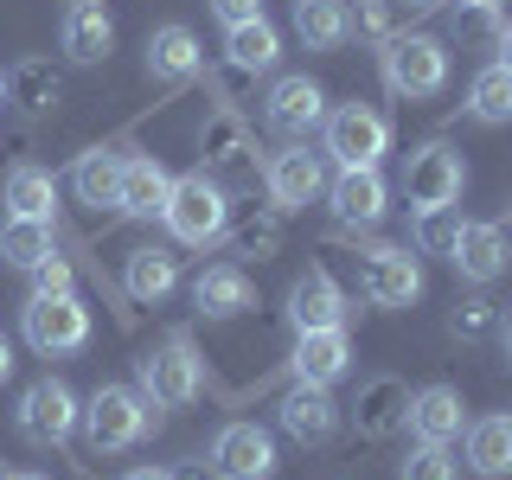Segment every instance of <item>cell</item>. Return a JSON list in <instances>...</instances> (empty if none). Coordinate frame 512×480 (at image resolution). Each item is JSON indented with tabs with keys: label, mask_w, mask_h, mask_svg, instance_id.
I'll list each match as a JSON object with an SVG mask.
<instances>
[{
	"label": "cell",
	"mask_w": 512,
	"mask_h": 480,
	"mask_svg": "<svg viewBox=\"0 0 512 480\" xmlns=\"http://www.w3.org/2000/svg\"><path fill=\"white\" fill-rule=\"evenodd\" d=\"M71 7H77V0H71Z\"/></svg>",
	"instance_id": "obj_51"
},
{
	"label": "cell",
	"mask_w": 512,
	"mask_h": 480,
	"mask_svg": "<svg viewBox=\"0 0 512 480\" xmlns=\"http://www.w3.org/2000/svg\"><path fill=\"white\" fill-rule=\"evenodd\" d=\"M378 64L391 96H404V103H429V96L448 90V45L436 32H391L378 45Z\"/></svg>",
	"instance_id": "obj_4"
},
{
	"label": "cell",
	"mask_w": 512,
	"mask_h": 480,
	"mask_svg": "<svg viewBox=\"0 0 512 480\" xmlns=\"http://www.w3.org/2000/svg\"><path fill=\"white\" fill-rule=\"evenodd\" d=\"M352 301L346 288L333 282V269H308V276H295V288H288V327L295 333H314V327H346Z\"/></svg>",
	"instance_id": "obj_14"
},
{
	"label": "cell",
	"mask_w": 512,
	"mask_h": 480,
	"mask_svg": "<svg viewBox=\"0 0 512 480\" xmlns=\"http://www.w3.org/2000/svg\"><path fill=\"white\" fill-rule=\"evenodd\" d=\"M352 365V333L346 327H314V333H295V352H288V372L295 384H340Z\"/></svg>",
	"instance_id": "obj_15"
},
{
	"label": "cell",
	"mask_w": 512,
	"mask_h": 480,
	"mask_svg": "<svg viewBox=\"0 0 512 480\" xmlns=\"http://www.w3.org/2000/svg\"><path fill=\"white\" fill-rule=\"evenodd\" d=\"M506 359H512V333H506Z\"/></svg>",
	"instance_id": "obj_50"
},
{
	"label": "cell",
	"mask_w": 512,
	"mask_h": 480,
	"mask_svg": "<svg viewBox=\"0 0 512 480\" xmlns=\"http://www.w3.org/2000/svg\"><path fill=\"white\" fill-rule=\"evenodd\" d=\"M468 474L480 480H506L512 474V416H474L468 423Z\"/></svg>",
	"instance_id": "obj_25"
},
{
	"label": "cell",
	"mask_w": 512,
	"mask_h": 480,
	"mask_svg": "<svg viewBox=\"0 0 512 480\" xmlns=\"http://www.w3.org/2000/svg\"><path fill=\"white\" fill-rule=\"evenodd\" d=\"M160 224H167L180 244L205 250V244H218V237L231 231V192H224L218 173H205V167H199V173H186V180H173Z\"/></svg>",
	"instance_id": "obj_3"
},
{
	"label": "cell",
	"mask_w": 512,
	"mask_h": 480,
	"mask_svg": "<svg viewBox=\"0 0 512 480\" xmlns=\"http://www.w3.org/2000/svg\"><path fill=\"white\" fill-rule=\"evenodd\" d=\"M320 141H327V160H340V167H378L391 154V122L372 103H340L320 122Z\"/></svg>",
	"instance_id": "obj_7"
},
{
	"label": "cell",
	"mask_w": 512,
	"mask_h": 480,
	"mask_svg": "<svg viewBox=\"0 0 512 480\" xmlns=\"http://www.w3.org/2000/svg\"><path fill=\"white\" fill-rule=\"evenodd\" d=\"M500 333H512V314H506V320H500Z\"/></svg>",
	"instance_id": "obj_48"
},
{
	"label": "cell",
	"mask_w": 512,
	"mask_h": 480,
	"mask_svg": "<svg viewBox=\"0 0 512 480\" xmlns=\"http://www.w3.org/2000/svg\"><path fill=\"white\" fill-rule=\"evenodd\" d=\"M346 13H352V26H359V39L384 45L397 32V13H404V7H397V0H359V7H346Z\"/></svg>",
	"instance_id": "obj_37"
},
{
	"label": "cell",
	"mask_w": 512,
	"mask_h": 480,
	"mask_svg": "<svg viewBox=\"0 0 512 480\" xmlns=\"http://www.w3.org/2000/svg\"><path fill=\"white\" fill-rule=\"evenodd\" d=\"M154 404L135 391V384H96L84 397V416H77V429H84L90 455H122V448H135L141 436L154 429Z\"/></svg>",
	"instance_id": "obj_2"
},
{
	"label": "cell",
	"mask_w": 512,
	"mask_h": 480,
	"mask_svg": "<svg viewBox=\"0 0 512 480\" xmlns=\"http://www.w3.org/2000/svg\"><path fill=\"white\" fill-rule=\"evenodd\" d=\"M263 186H269V205H276V212H301V205H314L320 192H327V160L295 141V148H282L263 167Z\"/></svg>",
	"instance_id": "obj_12"
},
{
	"label": "cell",
	"mask_w": 512,
	"mask_h": 480,
	"mask_svg": "<svg viewBox=\"0 0 512 480\" xmlns=\"http://www.w3.org/2000/svg\"><path fill=\"white\" fill-rule=\"evenodd\" d=\"M397 480H461V455L448 442H416L404 455V468H397Z\"/></svg>",
	"instance_id": "obj_32"
},
{
	"label": "cell",
	"mask_w": 512,
	"mask_h": 480,
	"mask_svg": "<svg viewBox=\"0 0 512 480\" xmlns=\"http://www.w3.org/2000/svg\"><path fill=\"white\" fill-rule=\"evenodd\" d=\"M359 288L372 308H410L423 301V263L410 256V244H372L359 263Z\"/></svg>",
	"instance_id": "obj_10"
},
{
	"label": "cell",
	"mask_w": 512,
	"mask_h": 480,
	"mask_svg": "<svg viewBox=\"0 0 512 480\" xmlns=\"http://www.w3.org/2000/svg\"><path fill=\"white\" fill-rule=\"evenodd\" d=\"M122 480H173V474H167V468H128Z\"/></svg>",
	"instance_id": "obj_45"
},
{
	"label": "cell",
	"mask_w": 512,
	"mask_h": 480,
	"mask_svg": "<svg viewBox=\"0 0 512 480\" xmlns=\"http://www.w3.org/2000/svg\"><path fill=\"white\" fill-rule=\"evenodd\" d=\"M404 429L416 442H455L461 429H468V404H461L455 384H423V391H410Z\"/></svg>",
	"instance_id": "obj_16"
},
{
	"label": "cell",
	"mask_w": 512,
	"mask_h": 480,
	"mask_svg": "<svg viewBox=\"0 0 512 480\" xmlns=\"http://www.w3.org/2000/svg\"><path fill=\"white\" fill-rule=\"evenodd\" d=\"M45 256H58L52 224H39V218H7V224H0V263H7V269L32 276Z\"/></svg>",
	"instance_id": "obj_30"
},
{
	"label": "cell",
	"mask_w": 512,
	"mask_h": 480,
	"mask_svg": "<svg viewBox=\"0 0 512 480\" xmlns=\"http://www.w3.org/2000/svg\"><path fill=\"white\" fill-rule=\"evenodd\" d=\"M0 103H7V77H0Z\"/></svg>",
	"instance_id": "obj_49"
},
{
	"label": "cell",
	"mask_w": 512,
	"mask_h": 480,
	"mask_svg": "<svg viewBox=\"0 0 512 480\" xmlns=\"http://www.w3.org/2000/svg\"><path fill=\"white\" fill-rule=\"evenodd\" d=\"M77 416H84V397L71 391L64 378H32L20 391V410H13V429L32 442V448H64L77 436Z\"/></svg>",
	"instance_id": "obj_5"
},
{
	"label": "cell",
	"mask_w": 512,
	"mask_h": 480,
	"mask_svg": "<svg viewBox=\"0 0 512 480\" xmlns=\"http://www.w3.org/2000/svg\"><path fill=\"white\" fill-rule=\"evenodd\" d=\"M404 410H410V384L404 378H365L359 384V404H352V416H359V436H391V429H404Z\"/></svg>",
	"instance_id": "obj_24"
},
{
	"label": "cell",
	"mask_w": 512,
	"mask_h": 480,
	"mask_svg": "<svg viewBox=\"0 0 512 480\" xmlns=\"http://www.w3.org/2000/svg\"><path fill=\"white\" fill-rule=\"evenodd\" d=\"M455 237H461V218H455V205H436V212H416V250H423V256H448V250H455Z\"/></svg>",
	"instance_id": "obj_35"
},
{
	"label": "cell",
	"mask_w": 512,
	"mask_h": 480,
	"mask_svg": "<svg viewBox=\"0 0 512 480\" xmlns=\"http://www.w3.org/2000/svg\"><path fill=\"white\" fill-rule=\"evenodd\" d=\"M0 199H7V218L52 224V212H58V180L45 167H32V160H20V167L7 173V186H0Z\"/></svg>",
	"instance_id": "obj_26"
},
{
	"label": "cell",
	"mask_w": 512,
	"mask_h": 480,
	"mask_svg": "<svg viewBox=\"0 0 512 480\" xmlns=\"http://www.w3.org/2000/svg\"><path fill=\"white\" fill-rule=\"evenodd\" d=\"M276 423L288 442L301 448H327L333 436H340V404H333L320 384H288V397L276 404Z\"/></svg>",
	"instance_id": "obj_13"
},
{
	"label": "cell",
	"mask_w": 512,
	"mask_h": 480,
	"mask_svg": "<svg viewBox=\"0 0 512 480\" xmlns=\"http://www.w3.org/2000/svg\"><path fill=\"white\" fill-rule=\"evenodd\" d=\"M224 52H231V64L244 77H263V71H276V58H282V32L256 13L244 26H224Z\"/></svg>",
	"instance_id": "obj_29"
},
{
	"label": "cell",
	"mask_w": 512,
	"mask_h": 480,
	"mask_svg": "<svg viewBox=\"0 0 512 480\" xmlns=\"http://www.w3.org/2000/svg\"><path fill=\"white\" fill-rule=\"evenodd\" d=\"M205 7H212L224 26H244V20H256V13H263V0H205Z\"/></svg>",
	"instance_id": "obj_40"
},
{
	"label": "cell",
	"mask_w": 512,
	"mask_h": 480,
	"mask_svg": "<svg viewBox=\"0 0 512 480\" xmlns=\"http://www.w3.org/2000/svg\"><path fill=\"white\" fill-rule=\"evenodd\" d=\"M474 7H493V13H500V7H506V0H474Z\"/></svg>",
	"instance_id": "obj_47"
},
{
	"label": "cell",
	"mask_w": 512,
	"mask_h": 480,
	"mask_svg": "<svg viewBox=\"0 0 512 480\" xmlns=\"http://www.w3.org/2000/svg\"><path fill=\"white\" fill-rule=\"evenodd\" d=\"M32 295H71V263H64V256H45V263L32 269Z\"/></svg>",
	"instance_id": "obj_39"
},
{
	"label": "cell",
	"mask_w": 512,
	"mask_h": 480,
	"mask_svg": "<svg viewBox=\"0 0 512 480\" xmlns=\"http://www.w3.org/2000/svg\"><path fill=\"white\" fill-rule=\"evenodd\" d=\"M192 308H199L205 320H237L244 308H256V288L237 263H212L192 276Z\"/></svg>",
	"instance_id": "obj_20"
},
{
	"label": "cell",
	"mask_w": 512,
	"mask_h": 480,
	"mask_svg": "<svg viewBox=\"0 0 512 480\" xmlns=\"http://www.w3.org/2000/svg\"><path fill=\"white\" fill-rule=\"evenodd\" d=\"M493 64L512 71V26H500V39H493Z\"/></svg>",
	"instance_id": "obj_42"
},
{
	"label": "cell",
	"mask_w": 512,
	"mask_h": 480,
	"mask_svg": "<svg viewBox=\"0 0 512 480\" xmlns=\"http://www.w3.org/2000/svg\"><path fill=\"white\" fill-rule=\"evenodd\" d=\"M461 186H468V167H461V154L442 148V141H423V148L404 160V199H410V212L455 205Z\"/></svg>",
	"instance_id": "obj_9"
},
{
	"label": "cell",
	"mask_w": 512,
	"mask_h": 480,
	"mask_svg": "<svg viewBox=\"0 0 512 480\" xmlns=\"http://www.w3.org/2000/svg\"><path fill=\"white\" fill-rule=\"evenodd\" d=\"M58 96V77H52V64L45 58H26L20 71L7 77V103H20V109H45Z\"/></svg>",
	"instance_id": "obj_33"
},
{
	"label": "cell",
	"mask_w": 512,
	"mask_h": 480,
	"mask_svg": "<svg viewBox=\"0 0 512 480\" xmlns=\"http://www.w3.org/2000/svg\"><path fill=\"white\" fill-rule=\"evenodd\" d=\"M7 378H13V340L0 333V384H7Z\"/></svg>",
	"instance_id": "obj_43"
},
{
	"label": "cell",
	"mask_w": 512,
	"mask_h": 480,
	"mask_svg": "<svg viewBox=\"0 0 512 480\" xmlns=\"http://www.w3.org/2000/svg\"><path fill=\"white\" fill-rule=\"evenodd\" d=\"M122 288H128V301H141V308H160V301L180 288V256H167L160 244L128 250V263H122Z\"/></svg>",
	"instance_id": "obj_22"
},
{
	"label": "cell",
	"mask_w": 512,
	"mask_h": 480,
	"mask_svg": "<svg viewBox=\"0 0 512 480\" xmlns=\"http://www.w3.org/2000/svg\"><path fill=\"white\" fill-rule=\"evenodd\" d=\"M493 320H500V314H493V301H461V308L448 314V333H455V340H480Z\"/></svg>",
	"instance_id": "obj_38"
},
{
	"label": "cell",
	"mask_w": 512,
	"mask_h": 480,
	"mask_svg": "<svg viewBox=\"0 0 512 480\" xmlns=\"http://www.w3.org/2000/svg\"><path fill=\"white\" fill-rule=\"evenodd\" d=\"M20 333L39 359H71L90 340V308L77 301V288L71 295H32L20 308Z\"/></svg>",
	"instance_id": "obj_6"
},
{
	"label": "cell",
	"mask_w": 512,
	"mask_h": 480,
	"mask_svg": "<svg viewBox=\"0 0 512 480\" xmlns=\"http://www.w3.org/2000/svg\"><path fill=\"white\" fill-rule=\"evenodd\" d=\"M448 263H455L461 282H500L506 263H512V244L500 224H461L455 250H448Z\"/></svg>",
	"instance_id": "obj_19"
},
{
	"label": "cell",
	"mask_w": 512,
	"mask_h": 480,
	"mask_svg": "<svg viewBox=\"0 0 512 480\" xmlns=\"http://www.w3.org/2000/svg\"><path fill=\"white\" fill-rule=\"evenodd\" d=\"M276 461V436L263 423H224L212 442H205V474L212 480H269Z\"/></svg>",
	"instance_id": "obj_8"
},
{
	"label": "cell",
	"mask_w": 512,
	"mask_h": 480,
	"mask_svg": "<svg viewBox=\"0 0 512 480\" xmlns=\"http://www.w3.org/2000/svg\"><path fill=\"white\" fill-rule=\"evenodd\" d=\"M58 45H64V58H71V64H96V58L116 52V20H109L96 0H77V7L64 13Z\"/></svg>",
	"instance_id": "obj_23"
},
{
	"label": "cell",
	"mask_w": 512,
	"mask_h": 480,
	"mask_svg": "<svg viewBox=\"0 0 512 480\" xmlns=\"http://www.w3.org/2000/svg\"><path fill=\"white\" fill-rule=\"evenodd\" d=\"M333 199V218L346 224V231H372L384 218V199H391V186L378 180V167H340V180L327 186Z\"/></svg>",
	"instance_id": "obj_17"
},
{
	"label": "cell",
	"mask_w": 512,
	"mask_h": 480,
	"mask_svg": "<svg viewBox=\"0 0 512 480\" xmlns=\"http://www.w3.org/2000/svg\"><path fill=\"white\" fill-rule=\"evenodd\" d=\"M199 64H205V52H199V39H192V26L167 20V26L148 32V77L154 84H192Z\"/></svg>",
	"instance_id": "obj_21"
},
{
	"label": "cell",
	"mask_w": 512,
	"mask_h": 480,
	"mask_svg": "<svg viewBox=\"0 0 512 480\" xmlns=\"http://www.w3.org/2000/svg\"><path fill=\"white\" fill-rule=\"evenodd\" d=\"M122 167H128V154L122 148H84L77 154V167H71V186H77V199L84 205H116V192H122Z\"/></svg>",
	"instance_id": "obj_27"
},
{
	"label": "cell",
	"mask_w": 512,
	"mask_h": 480,
	"mask_svg": "<svg viewBox=\"0 0 512 480\" xmlns=\"http://www.w3.org/2000/svg\"><path fill=\"white\" fill-rule=\"evenodd\" d=\"M167 192H173V173L160 167L154 154H128L122 167V192H116V212L135 218V224H154L167 212Z\"/></svg>",
	"instance_id": "obj_18"
},
{
	"label": "cell",
	"mask_w": 512,
	"mask_h": 480,
	"mask_svg": "<svg viewBox=\"0 0 512 480\" xmlns=\"http://www.w3.org/2000/svg\"><path fill=\"white\" fill-rule=\"evenodd\" d=\"M404 13H436V7H448V0H397Z\"/></svg>",
	"instance_id": "obj_44"
},
{
	"label": "cell",
	"mask_w": 512,
	"mask_h": 480,
	"mask_svg": "<svg viewBox=\"0 0 512 480\" xmlns=\"http://www.w3.org/2000/svg\"><path fill=\"white\" fill-rule=\"evenodd\" d=\"M244 154H250V135H244L237 116H218L205 128V160H212V167H244Z\"/></svg>",
	"instance_id": "obj_34"
},
{
	"label": "cell",
	"mask_w": 512,
	"mask_h": 480,
	"mask_svg": "<svg viewBox=\"0 0 512 480\" xmlns=\"http://www.w3.org/2000/svg\"><path fill=\"white\" fill-rule=\"evenodd\" d=\"M135 391L167 416V410H192V397L205 391V359L192 346V333H167L154 352L135 359Z\"/></svg>",
	"instance_id": "obj_1"
},
{
	"label": "cell",
	"mask_w": 512,
	"mask_h": 480,
	"mask_svg": "<svg viewBox=\"0 0 512 480\" xmlns=\"http://www.w3.org/2000/svg\"><path fill=\"white\" fill-rule=\"evenodd\" d=\"M448 32H455L461 45H493V39H500V13H493V7H474V0H461V7L448 13Z\"/></svg>",
	"instance_id": "obj_36"
},
{
	"label": "cell",
	"mask_w": 512,
	"mask_h": 480,
	"mask_svg": "<svg viewBox=\"0 0 512 480\" xmlns=\"http://www.w3.org/2000/svg\"><path fill=\"white\" fill-rule=\"evenodd\" d=\"M468 116H474L480 128H506V122H512V71H500V64L474 71V84H468Z\"/></svg>",
	"instance_id": "obj_31"
},
{
	"label": "cell",
	"mask_w": 512,
	"mask_h": 480,
	"mask_svg": "<svg viewBox=\"0 0 512 480\" xmlns=\"http://www.w3.org/2000/svg\"><path fill=\"white\" fill-rule=\"evenodd\" d=\"M263 122L288 141H308L314 128L327 122V90H320L314 77H276L269 96H263Z\"/></svg>",
	"instance_id": "obj_11"
},
{
	"label": "cell",
	"mask_w": 512,
	"mask_h": 480,
	"mask_svg": "<svg viewBox=\"0 0 512 480\" xmlns=\"http://www.w3.org/2000/svg\"><path fill=\"white\" fill-rule=\"evenodd\" d=\"M244 250H256V256H269V250H276V224H244Z\"/></svg>",
	"instance_id": "obj_41"
},
{
	"label": "cell",
	"mask_w": 512,
	"mask_h": 480,
	"mask_svg": "<svg viewBox=\"0 0 512 480\" xmlns=\"http://www.w3.org/2000/svg\"><path fill=\"white\" fill-rule=\"evenodd\" d=\"M295 39L308 45V52H340L352 39L346 0H295Z\"/></svg>",
	"instance_id": "obj_28"
},
{
	"label": "cell",
	"mask_w": 512,
	"mask_h": 480,
	"mask_svg": "<svg viewBox=\"0 0 512 480\" xmlns=\"http://www.w3.org/2000/svg\"><path fill=\"white\" fill-rule=\"evenodd\" d=\"M0 480H45V474H32V468H20V474H0Z\"/></svg>",
	"instance_id": "obj_46"
}]
</instances>
